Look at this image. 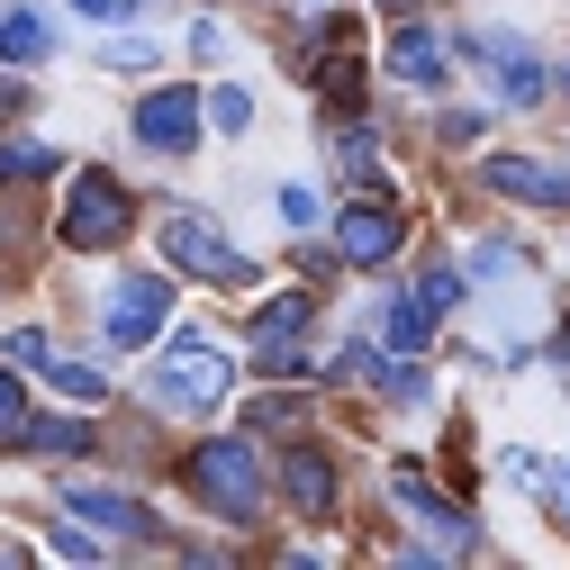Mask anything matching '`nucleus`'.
Instances as JSON below:
<instances>
[{"mask_svg":"<svg viewBox=\"0 0 570 570\" xmlns=\"http://www.w3.org/2000/svg\"><path fill=\"white\" fill-rule=\"evenodd\" d=\"M227 390H236V353H227V344H208L199 326L173 335V344H164V363L146 372V399H155V407H181V416L218 407Z\"/></svg>","mask_w":570,"mask_h":570,"instance_id":"obj_1","label":"nucleus"},{"mask_svg":"<svg viewBox=\"0 0 570 570\" xmlns=\"http://www.w3.org/2000/svg\"><path fill=\"white\" fill-rule=\"evenodd\" d=\"M118 236H136V199L118 190V173L82 164L73 190H63V245H73V254H109Z\"/></svg>","mask_w":570,"mask_h":570,"instance_id":"obj_2","label":"nucleus"},{"mask_svg":"<svg viewBox=\"0 0 570 570\" xmlns=\"http://www.w3.org/2000/svg\"><path fill=\"white\" fill-rule=\"evenodd\" d=\"M190 489L218 508L227 525H254L263 517V453L245 444V435H218V444H199V462H190Z\"/></svg>","mask_w":570,"mask_h":570,"instance_id":"obj_3","label":"nucleus"},{"mask_svg":"<svg viewBox=\"0 0 570 570\" xmlns=\"http://www.w3.org/2000/svg\"><path fill=\"white\" fill-rule=\"evenodd\" d=\"M164 263L208 272V281H245V254L227 245L218 218H199V208H173V218H164Z\"/></svg>","mask_w":570,"mask_h":570,"instance_id":"obj_4","label":"nucleus"},{"mask_svg":"<svg viewBox=\"0 0 570 570\" xmlns=\"http://www.w3.org/2000/svg\"><path fill=\"white\" fill-rule=\"evenodd\" d=\"M164 317H173V281L164 272H127L118 291H109V344H155L164 335Z\"/></svg>","mask_w":570,"mask_h":570,"instance_id":"obj_5","label":"nucleus"},{"mask_svg":"<svg viewBox=\"0 0 570 570\" xmlns=\"http://www.w3.org/2000/svg\"><path fill=\"white\" fill-rule=\"evenodd\" d=\"M299 63L317 73L326 100H353V91H363V37H353V19H317L308 46H299Z\"/></svg>","mask_w":570,"mask_h":570,"instance_id":"obj_6","label":"nucleus"},{"mask_svg":"<svg viewBox=\"0 0 570 570\" xmlns=\"http://www.w3.org/2000/svg\"><path fill=\"white\" fill-rule=\"evenodd\" d=\"M480 181L498 199H525V208H570V173L561 164H534V155H489Z\"/></svg>","mask_w":570,"mask_h":570,"instance_id":"obj_7","label":"nucleus"},{"mask_svg":"<svg viewBox=\"0 0 570 570\" xmlns=\"http://www.w3.org/2000/svg\"><path fill=\"white\" fill-rule=\"evenodd\" d=\"M136 146L190 155L199 146V91H146V100H136Z\"/></svg>","mask_w":570,"mask_h":570,"instance_id":"obj_8","label":"nucleus"},{"mask_svg":"<svg viewBox=\"0 0 570 570\" xmlns=\"http://www.w3.org/2000/svg\"><path fill=\"white\" fill-rule=\"evenodd\" d=\"M63 517H82L100 534H155V508L127 489H100V480H63Z\"/></svg>","mask_w":570,"mask_h":570,"instance_id":"obj_9","label":"nucleus"},{"mask_svg":"<svg viewBox=\"0 0 570 570\" xmlns=\"http://www.w3.org/2000/svg\"><path fill=\"white\" fill-rule=\"evenodd\" d=\"M471 55L489 63V82H498V100H508V109H534V100L552 91V73H543L517 37H471Z\"/></svg>","mask_w":570,"mask_h":570,"instance_id":"obj_10","label":"nucleus"},{"mask_svg":"<svg viewBox=\"0 0 570 570\" xmlns=\"http://www.w3.org/2000/svg\"><path fill=\"white\" fill-rule=\"evenodd\" d=\"M390 498H399V508H407V517H416V525H435V534H444V543H453V552H462V543H471V517H462V508H453V498H444V489H435V480H425V471H416V462H399V471H390Z\"/></svg>","mask_w":570,"mask_h":570,"instance_id":"obj_11","label":"nucleus"},{"mask_svg":"<svg viewBox=\"0 0 570 570\" xmlns=\"http://www.w3.org/2000/svg\"><path fill=\"white\" fill-rule=\"evenodd\" d=\"M281 498H291L308 525H326L335 517V462L317 444H291V453H281Z\"/></svg>","mask_w":570,"mask_h":570,"instance_id":"obj_12","label":"nucleus"},{"mask_svg":"<svg viewBox=\"0 0 570 570\" xmlns=\"http://www.w3.org/2000/svg\"><path fill=\"white\" fill-rule=\"evenodd\" d=\"M335 254H344V263H363V272L390 263V254H399V218H390L381 199H363V208L344 199V218H335Z\"/></svg>","mask_w":570,"mask_h":570,"instance_id":"obj_13","label":"nucleus"},{"mask_svg":"<svg viewBox=\"0 0 570 570\" xmlns=\"http://www.w3.org/2000/svg\"><path fill=\"white\" fill-rule=\"evenodd\" d=\"M390 73H399V82H416V91H444V46L425 37V28H407V37L390 46Z\"/></svg>","mask_w":570,"mask_h":570,"instance_id":"obj_14","label":"nucleus"},{"mask_svg":"<svg viewBox=\"0 0 570 570\" xmlns=\"http://www.w3.org/2000/svg\"><path fill=\"white\" fill-rule=\"evenodd\" d=\"M299 335H308V299H272V308H254V344L272 353V363H291Z\"/></svg>","mask_w":570,"mask_h":570,"instance_id":"obj_15","label":"nucleus"},{"mask_svg":"<svg viewBox=\"0 0 570 570\" xmlns=\"http://www.w3.org/2000/svg\"><path fill=\"white\" fill-rule=\"evenodd\" d=\"M46 46H55V28H46L37 10H10V19H0V63H46Z\"/></svg>","mask_w":570,"mask_h":570,"instance_id":"obj_16","label":"nucleus"},{"mask_svg":"<svg viewBox=\"0 0 570 570\" xmlns=\"http://www.w3.org/2000/svg\"><path fill=\"white\" fill-rule=\"evenodd\" d=\"M19 453H91V425L82 416H28Z\"/></svg>","mask_w":570,"mask_h":570,"instance_id":"obj_17","label":"nucleus"},{"mask_svg":"<svg viewBox=\"0 0 570 570\" xmlns=\"http://www.w3.org/2000/svg\"><path fill=\"white\" fill-rule=\"evenodd\" d=\"M381 308H390V317H381V335H390L399 353H416L425 335H435V308H425L416 291H407V299H381Z\"/></svg>","mask_w":570,"mask_h":570,"instance_id":"obj_18","label":"nucleus"},{"mask_svg":"<svg viewBox=\"0 0 570 570\" xmlns=\"http://www.w3.org/2000/svg\"><path fill=\"white\" fill-rule=\"evenodd\" d=\"M46 381H55L63 399H73V407H100V399H109V381H100L91 363H46Z\"/></svg>","mask_w":570,"mask_h":570,"instance_id":"obj_19","label":"nucleus"},{"mask_svg":"<svg viewBox=\"0 0 570 570\" xmlns=\"http://www.w3.org/2000/svg\"><path fill=\"white\" fill-rule=\"evenodd\" d=\"M19 435H28V390L0 372V444H19Z\"/></svg>","mask_w":570,"mask_h":570,"instance_id":"obj_20","label":"nucleus"},{"mask_svg":"<svg viewBox=\"0 0 570 570\" xmlns=\"http://www.w3.org/2000/svg\"><path fill=\"white\" fill-rule=\"evenodd\" d=\"M208 118H218V127H227V136H236V127H245V118H254V100H245V91H236V82H218V91H208Z\"/></svg>","mask_w":570,"mask_h":570,"instance_id":"obj_21","label":"nucleus"},{"mask_svg":"<svg viewBox=\"0 0 570 570\" xmlns=\"http://www.w3.org/2000/svg\"><path fill=\"white\" fill-rule=\"evenodd\" d=\"M416 299H425V308H435V317H444V308L462 299V272H444V263H435V272H425V281H416Z\"/></svg>","mask_w":570,"mask_h":570,"instance_id":"obj_22","label":"nucleus"},{"mask_svg":"<svg viewBox=\"0 0 570 570\" xmlns=\"http://www.w3.org/2000/svg\"><path fill=\"white\" fill-rule=\"evenodd\" d=\"M100 55L118 63V73H146V63H155V37H109Z\"/></svg>","mask_w":570,"mask_h":570,"instance_id":"obj_23","label":"nucleus"},{"mask_svg":"<svg viewBox=\"0 0 570 570\" xmlns=\"http://www.w3.org/2000/svg\"><path fill=\"white\" fill-rule=\"evenodd\" d=\"M0 173L28 181V173H55V155H46V146H0Z\"/></svg>","mask_w":570,"mask_h":570,"instance_id":"obj_24","label":"nucleus"},{"mask_svg":"<svg viewBox=\"0 0 570 570\" xmlns=\"http://www.w3.org/2000/svg\"><path fill=\"white\" fill-rule=\"evenodd\" d=\"M82 19H118V10H136V0H73Z\"/></svg>","mask_w":570,"mask_h":570,"instance_id":"obj_25","label":"nucleus"}]
</instances>
